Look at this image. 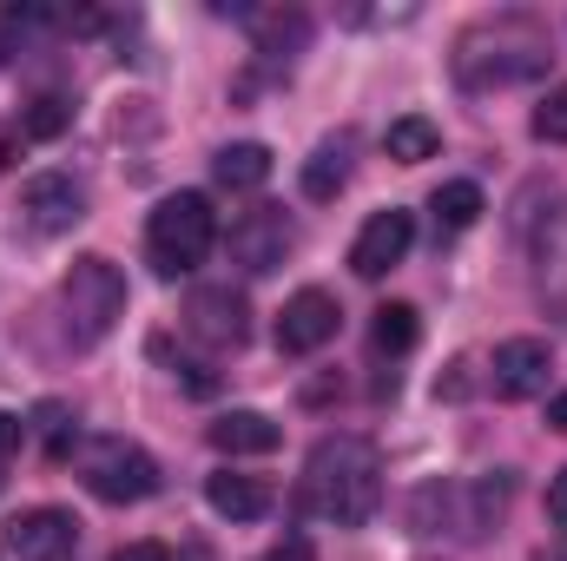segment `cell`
I'll return each mask as SVG.
<instances>
[{"label":"cell","instance_id":"8","mask_svg":"<svg viewBox=\"0 0 567 561\" xmlns=\"http://www.w3.org/2000/svg\"><path fill=\"white\" fill-rule=\"evenodd\" d=\"M185 330L212 350H238L251 337V304L231 290V284H198L192 304H185Z\"/></svg>","mask_w":567,"mask_h":561},{"label":"cell","instance_id":"2","mask_svg":"<svg viewBox=\"0 0 567 561\" xmlns=\"http://www.w3.org/2000/svg\"><path fill=\"white\" fill-rule=\"evenodd\" d=\"M542 67H548V40H542L528 20H515V13L475 27V33H462V47H455V73H462V86H475V93L535 80Z\"/></svg>","mask_w":567,"mask_h":561},{"label":"cell","instance_id":"16","mask_svg":"<svg viewBox=\"0 0 567 561\" xmlns=\"http://www.w3.org/2000/svg\"><path fill=\"white\" fill-rule=\"evenodd\" d=\"M205 502H212L225 522H258V516H271V482H265V476L218 469V476L205 482Z\"/></svg>","mask_w":567,"mask_h":561},{"label":"cell","instance_id":"26","mask_svg":"<svg viewBox=\"0 0 567 561\" xmlns=\"http://www.w3.org/2000/svg\"><path fill=\"white\" fill-rule=\"evenodd\" d=\"M535 140L542 145H567V80L535 106Z\"/></svg>","mask_w":567,"mask_h":561},{"label":"cell","instance_id":"11","mask_svg":"<svg viewBox=\"0 0 567 561\" xmlns=\"http://www.w3.org/2000/svg\"><path fill=\"white\" fill-rule=\"evenodd\" d=\"M548 370H555V357H548V344H542V337H508V344H495L488 384H495V397L528 404V397H542V390H548Z\"/></svg>","mask_w":567,"mask_h":561},{"label":"cell","instance_id":"23","mask_svg":"<svg viewBox=\"0 0 567 561\" xmlns=\"http://www.w3.org/2000/svg\"><path fill=\"white\" fill-rule=\"evenodd\" d=\"M416 330H423V324H416V304H383L370 337H377L383 357H403V350H416Z\"/></svg>","mask_w":567,"mask_h":561},{"label":"cell","instance_id":"25","mask_svg":"<svg viewBox=\"0 0 567 561\" xmlns=\"http://www.w3.org/2000/svg\"><path fill=\"white\" fill-rule=\"evenodd\" d=\"M27 429H40V436H47V456H53V462H66V456H73V410H66V404H40Z\"/></svg>","mask_w":567,"mask_h":561},{"label":"cell","instance_id":"22","mask_svg":"<svg viewBox=\"0 0 567 561\" xmlns=\"http://www.w3.org/2000/svg\"><path fill=\"white\" fill-rule=\"evenodd\" d=\"M73 126V100L66 93H40V100H27V113H20V140H60Z\"/></svg>","mask_w":567,"mask_h":561},{"label":"cell","instance_id":"4","mask_svg":"<svg viewBox=\"0 0 567 561\" xmlns=\"http://www.w3.org/2000/svg\"><path fill=\"white\" fill-rule=\"evenodd\" d=\"M60 297H66V324H73V337L80 344H100V337H113V324L126 317V278H120V265L113 258H80L66 284H60Z\"/></svg>","mask_w":567,"mask_h":561},{"label":"cell","instance_id":"20","mask_svg":"<svg viewBox=\"0 0 567 561\" xmlns=\"http://www.w3.org/2000/svg\"><path fill=\"white\" fill-rule=\"evenodd\" d=\"M429 212H435L442 232H468V225L482 218V185H475V178H449V185H435Z\"/></svg>","mask_w":567,"mask_h":561},{"label":"cell","instance_id":"5","mask_svg":"<svg viewBox=\"0 0 567 561\" xmlns=\"http://www.w3.org/2000/svg\"><path fill=\"white\" fill-rule=\"evenodd\" d=\"M80 482L100 496V502H145L152 489H158V462L145 456L140 442H126V436H100V442H86L80 449Z\"/></svg>","mask_w":567,"mask_h":561},{"label":"cell","instance_id":"28","mask_svg":"<svg viewBox=\"0 0 567 561\" xmlns=\"http://www.w3.org/2000/svg\"><path fill=\"white\" fill-rule=\"evenodd\" d=\"M20 442H27V422L13 417V410H0V462L20 456Z\"/></svg>","mask_w":567,"mask_h":561},{"label":"cell","instance_id":"30","mask_svg":"<svg viewBox=\"0 0 567 561\" xmlns=\"http://www.w3.org/2000/svg\"><path fill=\"white\" fill-rule=\"evenodd\" d=\"M548 522H555V529H567V469L548 482Z\"/></svg>","mask_w":567,"mask_h":561},{"label":"cell","instance_id":"7","mask_svg":"<svg viewBox=\"0 0 567 561\" xmlns=\"http://www.w3.org/2000/svg\"><path fill=\"white\" fill-rule=\"evenodd\" d=\"M528 265H535V290L542 304L567 317V198H548L528 218Z\"/></svg>","mask_w":567,"mask_h":561},{"label":"cell","instance_id":"10","mask_svg":"<svg viewBox=\"0 0 567 561\" xmlns=\"http://www.w3.org/2000/svg\"><path fill=\"white\" fill-rule=\"evenodd\" d=\"M410 245H416V218L410 212H377L350 245V272L357 278H390L410 258Z\"/></svg>","mask_w":567,"mask_h":561},{"label":"cell","instance_id":"29","mask_svg":"<svg viewBox=\"0 0 567 561\" xmlns=\"http://www.w3.org/2000/svg\"><path fill=\"white\" fill-rule=\"evenodd\" d=\"M113 561H172L165 542H126V549H113Z\"/></svg>","mask_w":567,"mask_h":561},{"label":"cell","instance_id":"14","mask_svg":"<svg viewBox=\"0 0 567 561\" xmlns=\"http://www.w3.org/2000/svg\"><path fill=\"white\" fill-rule=\"evenodd\" d=\"M7 549L20 561H66L80 549V522L66 509H27L20 522H7Z\"/></svg>","mask_w":567,"mask_h":561},{"label":"cell","instance_id":"3","mask_svg":"<svg viewBox=\"0 0 567 561\" xmlns=\"http://www.w3.org/2000/svg\"><path fill=\"white\" fill-rule=\"evenodd\" d=\"M218 245V218H212V198L205 192H178L152 212L145 225V258L158 278H192Z\"/></svg>","mask_w":567,"mask_h":561},{"label":"cell","instance_id":"12","mask_svg":"<svg viewBox=\"0 0 567 561\" xmlns=\"http://www.w3.org/2000/svg\"><path fill=\"white\" fill-rule=\"evenodd\" d=\"M508 496H515V476H482V482H455V496H449V529L462 536V542H482L502 516H508Z\"/></svg>","mask_w":567,"mask_h":561},{"label":"cell","instance_id":"21","mask_svg":"<svg viewBox=\"0 0 567 561\" xmlns=\"http://www.w3.org/2000/svg\"><path fill=\"white\" fill-rule=\"evenodd\" d=\"M383 145H390V159H396V165H423V159H435L442 133H435V120H423V113H403V120H390Z\"/></svg>","mask_w":567,"mask_h":561},{"label":"cell","instance_id":"27","mask_svg":"<svg viewBox=\"0 0 567 561\" xmlns=\"http://www.w3.org/2000/svg\"><path fill=\"white\" fill-rule=\"evenodd\" d=\"M258 561H317V549H310V536H284L278 549H265Z\"/></svg>","mask_w":567,"mask_h":561},{"label":"cell","instance_id":"9","mask_svg":"<svg viewBox=\"0 0 567 561\" xmlns=\"http://www.w3.org/2000/svg\"><path fill=\"white\" fill-rule=\"evenodd\" d=\"M337 324H343L337 297L310 284V290H297V297L284 304V317H278V350H284V357H310V350H323V344L337 337Z\"/></svg>","mask_w":567,"mask_h":561},{"label":"cell","instance_id":"33","mask_svg":"<svg viewBox=\"0 0 567 561\" xmlns=\"http://www.w3.org/2000/svg\"><path fill=\"white\" fill-rule=\"evenodd\" d=\"M542 561H567V549H561V555H542Z\"/></svg>","mask_w":567,"mask_h":561},{"label":"cell","instance_id":"32","mask_svg":"<svg viewBox=\"0 0 567 561\" xmlns=\"http://www.w3.org/2000/svg\"><path fill=\"white\" fill-rule=\"evenodd\" d=\"M548 422H555V429H561V436H567V390H561V397H555V404H548Z\"/></svg>","mask_w":567,"mask_h":561},{"label":"cell","instance_id":"19","mask_svg":"<svg viewBox=\"0 0 567 561\" xmlns=\"http://www.w3.org/2000/svg\"><path fill=\"white\" fill-rule=\"evenodd\" d=\"M350 185V133H337V140H323L310 159H303V198H337Z\"/></svg>","mask_w":567,"mask_h":561},{"label":"cell","instance_id":"1","mask_svg":"<svg viewBox=\"0 0 567 561\" xmlns=\"http://www.w3.org/2000/svg\"><path fill=\"white\" fill-rule=\"evenodd\" d=\"M303 496L323 522L337 529H357L377 516L383 502V456L370 436H323L310 449V469H303Z\"/></svg>","mask_w":567,"mask_h":561},{"label":"cell","instance_id":"17","mask_svg":"<svg viewBox=\"0 0 567 561\" xmlns=\"http://www.w3.org/2000/svg\"><path fill=\"white\" fill-rule=\"evenodd\" d=\"M205 436H212L218 456H271L278 449V422L258 417V410H225Z\"/></svg>","mask_w":567,"mask_h":561},{"label":"cell","instance_id":"31","mask_svg":"<svg viewBox=\"0 0 567 561\" xmlns=\"http://www.w3.org/2000/svg\"><path fill=\"white\" fill-rule=\"evenodd\" d=\"M13 159H20V126H7V120H0V172H7Z\"/></svg>","mask_w":567,"mask_h":561},{"label":"cell","instance_id":"15","mask_svg":"<svg viewBox=\"0 0 567 561\" xmlns=\"http://www.w3.org/2000/svg\"><path fill=\"white\" fill-rule=\"evenodd\" d=\"M245 27H251L258 53H271V60H297L310 47V13L303 7H251Z\"/></svg>","mask_w":567,"mask_h":561},{"label":"cell","instance_id":"6","mask_svg":"<svg viewBox=\"0 0 567 561\" xmlns=\"http://www.w3.org/2000/svg\"><path fill=\"white\" fill-rule=\"evenodd\" d=\"M290 245H297V225H290V212H284V205H251V212L231 225V238H225L231 265H238V272H251V278L278 272L284 258H290Z\"/></svg>","mask_w":567,"mask_h":561},{"label":"cell","instance_id":"18","mask_svg":"<svg viewBox=\"0 0 567 561\" xmlns=\"http://www.w3.org/2000/svg\"><path fill=\"white\" fill-rule=\"evenodd\" d=\"M212 178H218L225 192H258V185L271 178V152H265L258 140L218 145V152H212Z\"/></svg>","mask_w":567,"mask_h":561},{"label":"cell","instance_id":"13","mask_svg":"<svg viewBox=\"0 0 567 561\" xmlns=\"http://www.w3.org/2000/svg\"><path fill=\"white\" fill-rule=\"evenodd\" d=\"M20 218L33 232H73L86 218V198H80V185L66 172H40V178L20 185Z\"/></svg>","mask_w":567,"mask_h":561},{"label":"cell","instance_id":"24","mask_svg":"<svg viewBox=\"0 0 567 561\" xmlns=\"http://www.w3.org/2000/svg\"><path fill=\"white\" fill-rule=\"evenodd\" d=\"M449 496H455V482H423L416 489V502H410V529L416 536H442L449 529Z\"/></svg>","mask_w":567,"mask_h":561}]
</instances>
